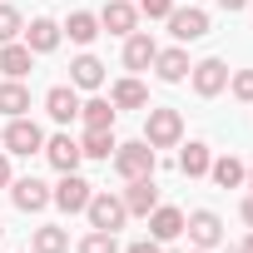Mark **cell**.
Wrapping results in <instances>:
<instances>
[{
    "mask_svg": "<svg viewBox=\"0 0 253 253\" xmlns=\"http://www.w3.org/2000/svg\"><path fill=\"white\" fill-rule=\"evenodd\" d=\"M0 144H5V154H25V159H30V154L45 149V129H40L30 114H15L5 129H0Z\"/></svg>",
    "mask_w": 253,
    "mask_h": 253,
    "instance_id": "cell-1",
    "label": "cell"
},
{
    "mask_svg": "<svg viewBox=\"0 0 253 253\" xmlns=\"http://www.w3.org/2000/svg\"><path fill=\"white\" fill-rule=\"evenodd\" d=\"M84 213H89V228H104V233H119V228H124V218H129L124 199H119V194H109V189H94V194H89V204H84Z\"/></svg>",
    "mask_w": 253,
    "mask_h": 253,
    "instance_id": "cell-2",
    "label": "cell"
},
{
    "mask_svg": "<svg viewBox=\"0 0 253 253\" xmlns=\"http://www.w3.org/2000/svg\"><path fill=\"white\" fill-rule=\"evenodd\" d=\"M179 139H184V114H179V109H154V104H149L144 144H149V149H174Z\"/></svg>",
    "mask_w": 253,
    "mask_h": 253,
    "instance_id": "cell-3",
    "label": "cell"
},
{
    "mask_svg": "<svg viewBox=\"0 0 253 253\" xmlns=\"http://www.w3.org/2000/svg\"><path fill=\"white\" fill-rule=\"evenodd\" d=\"M154 164H159V154L144 144V139H134V144H119L114 149V174L129 184V179H149L154 174Z\"/></svg>",
    "mask_w": 253,
    "mask_h": 253,
    "instance_id": "cell-4",
    "label": "cell"
},
{
    "mask_svg": "<svg viewBox=\"0 0 253 253\" xmlns=\"http://www.w3.org/2000/svg\"><path fill=\"white\" fill-rule=\"evenodd\" d=\"M189 80H194V94H199V99H213V94L228 89V65H223L218 55H209V60H199V65L189 70Z\"/></svg>",
    "mask_w": 253,
    "mask_h": 253,
    "instance_id": "cell-5",
    "label": "cell"
},
{
    "mask_svg": "<svg viewBox=\"0 0 253 253\" xmlns=\"http://www.w3.org/2000/svg\"><path fill=\"white\" fill-rule=\"evenodd\" d=\"M184 233H189L194 248H218V243H223V218H218L213 209H194V213L184 218Z\"/></svg>",
    "mask_w": 253,
    "mask_h": 253,
    "instance_id": "cell-6",
    "label": "cell"
},
{
    "mask_svg": "<svg viewBox=\"0 0 253 253\" xmlns=\"http://www.w3.org/2000/svg\"><path fill=\"white\" fill-rule=\"evenodd\" d=\"M169 35L174 40H204L209 35V10H199V5H174L169 10Z\"/></svg>",
    "mask_w": 253,
    "mask_h": 253,
    "instance_id": "cell-7",
    "label": "cell"
},
{
    "mask_svg": "<svg viewBox=\"0 0 253 253\" xmlns=\"http://www.w3.org/2000/svg\"><path fill=\"white\" fill-rule=\"evenodd\" d=\"M89 194H94V184H89V179H80V174H60V184L50 189V204H60L65 213H84Z\"/></svg>",
    "mask_w": 253,
    "mask_h": 253,
    "instance_id": "cell-8",
    "label": "cell"
},
{
    "mask_svg": "<svg viewBox=\"0 0 253 253\" xmlns=\"http://www.w3.org/2000/svg\"><path fill=\"white\" fill-rule=\"evenodd\" d=\"M119 199H124V209H129V218H149V213L159 209V184H154V174H149V179H129V189H124Z\"/></svg>",
    "mask_w": 253,
    "mask_h": 253,
    "instance_id": "cell-9",
    "label": "cell"
},
{
    "mask_svg": "<svg viewBox=\"0 0 253 253\" xmlns=\"http://www.w3.org/2000/svg\"><path fill=\"white\" fill-rule=\"evenodd\" d=\"M134 25H139V5L134 0H109L99 10V30H109V35H134Z\"/></svg>",
    "mask_w": 253,
    "mask_h": 253,
    "instance_id": "cell-10",
    "label": "cell"
},
{
    "mask_svg": "<svg viewBox=\"0 0 253 253\" xmlns=\"http://www.w3.org/2000/svg\"><path fill=\"white\" fill-rule=\"evenodd\" d=\"M45 159H50V169H60V174H75L80 169V139H70V134H55V139H45V149H40Z\"/></svg>",
    "mask_w": 253,
    "mask_h": 253,
    "instance_id": "cell-11",
    "label": "cell"
},
{
    "mask_svg": "<svg viewBox=\"0 0 253 253\" xmlns=\"http://www.w3.org/2000/svg\"><path fill=\"white\" fill-rule=\"evenodd\" d=\"M45 114H50L55 124H75V119H80V94H75V84H55V89L45 94Z\"/></svg>",
    "mask_w": 253,
    "mask_h": 253,
    "instance_id": "cell-12",
    "label": "cell"
},
{
    "mask_svg": "<svg viewBox=\"0 0 253 253\" xmlns=\"http://www.w3.org/2000/svg\"><path fill=\"white\" fill-rule=\"evenodd\" d=\"M10 204H15L20 213H40V209L50 204V189H45L40 179H10Z\"/></svg>",
    "mask_w": 253,
    "mask_h": 253,
    "instance_id": "cell-13",
    "label": "cell"
},
{
    "mask_svg": "<svg viewBox=\"0 0 253 253\" xmlns=\"http://www.w3.org/2000/svg\"><path fill=\"white\" fill-rule=\"evenodd\" d=\"M154 55H159V45H154V35H144V30H134V35H124V70H149L154 65Z\"/></svg>",
    "mask_w": 253,
    "mask_h": 253,
    "instance_id": "cell-14",
    "label": "cell"
},
{
    "mask_svg": "<svg viewBox=\"0 0 253 253\" xmlns=\"http://www.w3.org/2000/svg\"><path fill=\"white\" fill-rule=\"evenodd\" d=\"M20 35H25V45H30L35 55H50V50L60 45V35H65V30H60V25H55L50 15H35V20H30V25H25Z\"/></svg>",
    "mask_w": 253,
    "mask_h": 253,
    "instance_id": "cell-15",
    "label": "cell"
},
{
    "mask_svg": "<svg viewBox=\"0 0 253 253\" xmlns=\"http://www.w3.org/2000/svg\"><path fill=\"white\" fill-rule=\"evenodd\" d=\"M184 233V209H174V204H159L154 213H149V238H159V243H174Z\"/></svg>",
    "mask_w": 253,
    "mask_h": 253,
    "instance_id": "cell-16",
    "label": "cell"
},
{
    "mask_svg": "<svg viewBox=\"0 0 253 253\" xmlns=\"http://www.w3.org/2000/svg\"><path fill=\"white\" fill-rule=\"evenodd\" d=\"M30 60H35V50H30L25 40L0 45V75H5V80H25V75H30Z\"/></svg>",
    "mask_w": 253,
    "mask_h": 253,
    "instance_id": "cell-17",
    "label": "cell"
},
{
    "mask_svg": "<svg viewBox=\"0 0 253 253\" xmlns=\"http://www.w3.org/2000/svg\"><path fill=\"white\" fill-rule=\"evenodd\" d=\"M189 70H194V65H189V55H184L179 45H174V50H159V55H154V75H159L164 84H179V80H189Z\"/></svg>",
    "mask_w": 253,
    "mask_h": 253,
    "instance_id": "cell-18",
    "label": "cell"
},
{
    "mask_svg": "<svg viewBox=\"0 0 253 253\" xmlns=\"http://www.w3.org/2000/svg\"><path fill=\"white\" fill-rule=\"evenodd\" d=\"M109 104H114V109H144V104H149V89H144L134 75H124V80H114Z\"/></svg>",
    "mask_w": 253,
    "mask_h": 253,
    "instance_id": "cell-19",
    "label": "cell"
},
{
    "mask_svg": "<svg viewBox=\"0 0 253 253\" xmlns=\"http://www.w3.org/2000/svg\"><path fill=\"white\" fill-rule=\"evenodd\" d=\"M209 164H213L209 144H199V139H194V144H184V149H179V174H184V179H204V174H209Z\"/></svg>",
    "mask_w": 253,
    "mask_h": 253,
    "instance_id": "cell-20",
    "label": "cell"
},
{
    "mask_svg": "<svg viewBox=\"0 0 253 253\" xmlns=\"http://www.w3.org/2000/svg\"><path fill=\"white\" fill-rule=\"evenodd\" d=\"M75 45H94V35H99V15H89V10H70V20L60 25Z\"/></svg>",
    "mask_w": 253,
    "mask_h": 253,
    "instance_id": "cell-21",
    "label": "cell"
},
{
    "mask_svg": "<svg viewBox=\"0 0 253 253\" xmlns=\"http://www.w3.org/2000/svg\"><path fill=\"white\" fill-rule=\"evenodd\" d=\"M70 84H75V89H99V84H104V65H99L94 55H80V60L70 65Z\"/></svg>",
    "mask_w": 253,
    "mask_h": 253,
    "instance_id": "cell-22",
    "label": "cell"
},
{
    "mask_svg": "<svg viewBox=\"0 0 253 253\" xmlns=\"http://www.w3.org/2000/svg\"><path fill=\"white\" fill-rule=\"evenodd\" d=\"M209 179H213L218 189H238V184L248 179V169H243V159L223 154V159H213V164H209Z\"/></svg>",
    "mask_w": 253,
    "mask_h": 253,
    "instance_id": "cell-23",
    "label": "cell"
},
{
    "mask_svg": "<svg viewBox=\"0 0 253 253\" xmlns=\"http://www.w3.org/2000/svg\"><path fill=\"white\" fill-rule=\"evenodd\" d=\"M114 104L109 99H80V119H84V129H114Z\"/></svg>",
    "mask_w": 253,
    "mask_h": 253,
    "instance_id": "cell-24",
    "label": "cell"
},
{
    "mask_svg": "<svg viewBox=\"0 0 253 253\" xmlns=\"http://www.w3.org/2000/svg\"><path fill=\"white\" fill-rule=\"evenodd\" d=\"M114 129H84V139H80V154L84 159H114Z\"/></svg>",
    "mask_w": 253,
    "mask_h": 253,
    "instance_id": "cell-25",
    "label": "cell"
},
{
    "mask_svg": "<svg viewBox=\"0 0 253 253\" xmlns=\"http://www.w3.org/2000/svg\"><path fill=\"white\" fill-rule=\"evenodd\" d=\"M25 109H30V89H25L20 80H5V84H0V114L15 119V114H25Z\"/></svg>",
    "mask_w": 253,
    "mask_h": 253,
    "instance_id": "cell-26",
    "label": "cell"
},
{
    "mask_svg": "<svg viewBox=\"0 0 253 253\" xmlns=\"http://www.w3.org/2000/svg\"><path fill=\"white\" fill-rule=\"evenodd\" d=\"M30 253H70V233H65V228H55V223H45V228H35Z\"/></svg>",
    "mask_w": 253,
    "mask_h": 253,
    "instance_id": "cell-27",
    "label": "cell"
},
{
    "mask_svg": "<svg viewBox=\"0 0 253 253\" xmlns=\"http://www.w3.org/2000/svg\"><path fill=\"white\" fill-rule=\"evenodd\" d=\"M80 253H119V238L104 233V228H89V233L80 238Z\"/></svg>",
    "mask_w": 253,
    "mask_h": 253,
    "instance_id": "cell-28",
    "label": "cell"
},
{
    "mask_svg": "<svg viewBox=\"0 0 253 253\" xmlns=\"http://www.w3.org/2000/svg\"><path fill=\"white\" fill-rule=\"evenodd\" d=\"M20 30H25V15H20L15 5H0V45L20 40Z\"/></svg>",
    "mask_w": 253,
    "mask_h": 253,
    "instance_id": "cell-29",
    "label": "cell"
},
{
    "mask_svg": "<svg viewBox=\"0 0 253 253\" xmlns=\"http://www.w3.org/2000/svg\"><path fill=\"white\" fill-rule=\"evenodd\" d=\"M228 89H233V99H243V104H253V70H238V75L228 80Z\"/></svg>",
    "mask_w": 253,
    "mask_h": 253,
    "instance_id": "cell-30",
    "label": "cell"
},
{
    "mask_svg": "<svg viewBox=\"0 0 253 253\" xmlns=\"http://www.w3.org/2000/svg\"><path fill=\"white\" fill-rule=\"evenodd\" d=\"M169 10H174V0H139V15L149 20H169Z\"/></svg>",
    "mask_w": 253,
    "mask_h": 253,
    "instance_id": "cell-31",
    "label": "cell"
},
{
    "mask_svg": "<svg viewBox=\"0 0 253 253\" xmlns=\"http://www.w3.org/2000/svg\"><path fill=\"white\" fill-rule=\"evenodd\" d=\"M124 253H164V243H159V238H134Z\"/></svg>",
    "mask_w": 253,
    "mask_h": 253,
    "instance_id": "cell-32",
    "label": "cell"
},
{
    "mask_svg": "<svg viewBox=\"0 0 253 253\" xmlns=\"http://www.w3.org/2000/svg\"><path fill=\"white\" fill-rule=\"evenodd\" d=\"M0 189H10V154L0 149Z\"/></svg>",
    "mask_w": 253,
    "mask_h": 253,
    "instance_id": "cell-33",
    "label": "cell"
},
{
    "mask_svg": "<svg viewBox=\"0 0 253 253\" xmlns=\"http://www.w3.org/2000/svg\"><path fill=\"white\" fill-rule=\"evenodd\" d=\"M213 5H218V10H228V15H233V10H248V0H213Z\"/></svg>",
    "mask_w": 253,
    "mask_h": 253,
    "instance_id": "cell-34",
    "label": "cell"
},
{
    "mask_svg": "<svg viewBox=\"0 0 253 253\" xmlns=\"http://www.w3.org/2000/svg\"><path fill=\"white\" fill-rule=\"evenodd\" d=\"M238 213H243V223H248V228H253V194H248V199H243V209H238Z\"/></svg>",
    "mask_w": 253,
    "mask_h": 253,
    "instance_id": "cell-35",
    "label": "cell"
},
{
    "mask_svg": "<svg viewBox=\"0 0 253 253\" xmlns=\"http://www.w3.org/2000/svg\"><path fill=\"white\" fill-rule=\"evenodd\" d=\"M233 253H253V233H248V238H238V248H233Z\"/></svg>",
    "mask_w": 253,
    "mask_h": 253,
    "instance_id": "cell-36",
    "label": "cell"
},
{
    "mask_svg": "<svg viewBox=\"0 0 253 253\" xmlns=\"http://www.w3.org/2000/svg\"><path fill=\"white\" fill-rule=\"evenodd\" d=\"M243 184H248V189H253V169H248V179H243Z\"/></svg>",
    "mask_w": 253,
    "mask_h": 253,
    "instance_id": "cell-37",
    "label": "cell"
},
{
    "mask_svg": "<svg viewBox=\"0 0 253 253\" xmlns=\"http://www.w3.org/2000/svg\"><path fill=\"white\" fill-rule=\"evenodd\" d=\"M194 253H213V248H194Z\"/></svg>",
    "mask_w": 253,
    "mask_h": 253,
    "instance_id": "cell-38",
    "label": "cell"
},
{
    "mask_svg": "<svg viewBox=\"0 0 253 253\" xmlns=\"http://www.w3.org/2000/svg\"><path fill=\"white\" fill-rule=\"evenodd\" d=\"M248 10H253V0H248Z\"/></svg>",
    "mask_w": 253,
    "mask_h": 253,
    "instance_id": "cell-39",
    "label": "cell"
},
{
    "mask_svg": "<svg viewBox=\"0 0 253 253\" xmlns=\"http://www.w3.org/2000/svg\"><path fill=\"white\" fill-rule=\"evenodd\" d=\"M0 233H5V228H0Z\"/></svg>",
    "mask_w": 253,
    "mask_h": 253,
    "instance_id": "cell-40",
    "label": "cell"
}]
</instances>
